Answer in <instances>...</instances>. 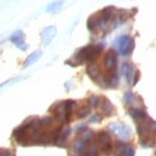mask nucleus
<instances>
[{
	"label": "nucleus",
	"mask_w": 156,
	"mask_h": 156,
	"mask_svg": "<svg viewBox=\"0 0 156 156\" xmlns=\"http://www.w3.org/2000/svg\"><path fill=\"white\" fill-rule=\"evenodd\" d=\"M103 44H98V45H88L85 46L83 48L80 49L78 53L75 54L73 59L70 60V64L72 62H76V64H82L85 61H93L95 60L97 57L101 54L103 51Z\"/></svg>",
	"instance_id": "obj_1"
},
{
	"label": "nucleus",
	"mask_w": 156,
	"mask_h": 156,
	"mask_svg": "<svg viewBox=\"0 0 156 156\" xmlns=\"http://www.w3.org/2000/svg\"><path fill=\"white\" fill-rule=\"evenodd\" d=\"M119 43V54L122 55V56H126V55H129L133 51L134 46H135V42L134 39L131 38L129 36H122L117 41Z\"/></svg>",
	"instance_id": "obj_2"
},
{
	"label": "nucleus",
	"mask_w": 156,
	"mask_h": 156,
	"mask_svg": "<svg viewBox=\"0 0 156 156\" xmlns=\"http://www.w3.org/2000/svg\"><path fill=\"white\" fill-rule=\"evenodd\" d=\"M103 63L108 72H113L117 66V56L113 50H109L103 58Z\"/></svg>",
	"instance_id": "obj_3"
},
{
	"label": "nucleus",
	"mask_w": 156,
	"mask_h": 156,
	"mask_svg": "<svg viewBox=\"0 0 156 156\" xmlns=\"http://www.w3.org/2000/svg\"><path fill=\"white\" fill-rule=\"evenodd\" d=\"M90 140L85 139L84 137H82L81 139L76 140L75 143L73 144V152L76 155H81L82 153L85 152V150L89 145Z\"/></svg>",
	"instance_id": "obj_4"
},
{
	"label": "nucleus",
	"mask_w": 156,
	"mask_h": 156,
	"mask_svg": "<svg viewBox=\"0 0 156 156\" xmlns=\"http://www.w3.org/2000/svg\"><path fill=\"white\" fill-rule=\"evenodd\" d=\"M129 114L134 119L136 122H142L148 119L147 113L145 110L143 109H138V108H129Z\"/></svg>",
	"instance_id": "obj_5"
},
{
	"label": "nucleus",
	"mask_w": 156,
	"mask_h": 156,
	"mask_svg": "<svg viewBox=\"0 0 156 156\" xmlns=\"http://www.w3.org/2000/svg\"><path fill=\"white\" fill-rule=\"evenodd\" d=\"M112 126V131L119 134V136L123 140H128L131 137V129L126 126Z\"/></svg>",
	"instance_id": "obj_6"
},
{
	"label": "nucleus",
	"mask_w": 156,
	"mask_h": 156,
	"mask_svg": "<svg viewBox=\"0 0 156 156\" xmlns=\"http://www.w3.org/2000/svg\"><path fill=\"white\" fill-rule=\"evenodd\" d=\"M122 73L126 76V81H128V82L131 81L132 79H133V76H135L133 67H132V66L129 62L122 63Z\"/></svg>",
	"instance_id": "obj_7"
},
{
	"label": "nucleus",
	"mask_w": 156,
	"mask_h": 156,
	"mask_svg": "<svg viewBox=\"0 0 156 156\" xmlns=\"http://www.w3.org/2000/svg\"><path fill=\"white\" fill-rule=\"evenodd\" d=\"M101 110L102 113L106 116H109L112 114L113 111V106L111 104V102L106 98H103V102L101 103Z\"/></svg>",
	"instance_id": "obj_8"
},
{
	"label": "nucleus",
	"mask_w": 156,
	"mask_h": 156,
	"mask_svg": "<svg viewBox=\"0 0 156 156\" xmlns=\"http://www.w3.org/2000/svg\"><path fill=\"white\" fill-rule=\"evenodd\" d=\"M87 73L89 75V76L91 79H93V80H97L98 76H99V73H100L98 66L95 63H91L90 66L87 67Z\"/></svg>",
	"instance_id": "obj_9"
},
{
	"label": "nucleus",
	"mask_w": 156,
	"mask_h": 156,
	"mask_svg": "<svg viewBox=\"0 0 156 156\" xmlns=\"http://www.w3.org/2000/svg\"><path fill=\"white\" fill-rule=\"evenodd\" d=\"M98 142L101 145H106V144L111 143V137L109 136V134H107L106 132H100L98 134Z\"/></svg>",
	"instance_id": "obj_10"
},
{
	"label": "nucleus",
	"mask_w": 156,
	"mask_h": 156,
	"mask_svg": "<svg viewBox=\"0 0 156 156\" xmlns=\"http://www.w3.org/2000/svg\"><path fill=\"white\" fill-rule=\"evenodd\" d=\"M108 85L113 88H115L117 85H119V76H117L116 73H111L109 76V78H108Z\"/></svg>",
	"instance_id": "obj_11"
},
{
	"label": "nucleus",
	"mask_w": 156,
	"mask_h": 156,
	"mask_svg": "<svg viewBox=\"0 0 156 156\" xmlns=\"http://www.w3.org/2000/svg\"><path fill=\"white\" fill-rule=\"evenodd\" d=\"M90 112V107L89 106H82L80 109L78 110V117L79 119H84L86 117Z\"/></svg>",
	"instance_id": "obj_12"
},
{
	"label": "nucleus",
	"mask_w": 156,
	"mask_h": 156,
	"mask_svg": "<svg viewBox=\"0 0 156 156\" xmlns=\"http://www.w3.org/2000/svg\"><path fill=\"white\" fill-rule=\"evenodd\" d=\"M100 100H101V98H100L99 96L92 95L89 98V104H90V106H92L94 108L98 107V105H99V103H100Z\"/></svg>",
	"instance_id": "obj_13"
},
{
	"label": "nucleus",
	"mask_w": 156,
	"mask_h": 156,
	"mask_svg": "<svg viewBox=\"0 0 156 156\" xmlns=\"http://www.w3.org/2000/svg\"><path fill=\"white\" fill-rule=\"evenodd\" d=\"M126 145L123 144L122 142H117L116 143V145H115V153H116V155L117 156H119V155H122L123 154V151H125V149H126Z\"/></svg>",
	"instance_id": "obj_14"
},
{
	"label": "nucleus",
	"mask_w": 156,
	"mask_h": 156,
	"mask_svg": "<svg viewBox=\"0 0 156 156\" xmlns=\"http://www.w3.org/2000/svg\"><path fill=\"white\" fill-rule=\"evenodd\" d=\"M101 151L104 153L105 155H110L113 151L112 144L110 143V144H106V145H103L101 147Z\"/></svg>",
	"instance_id": "obj_15"
},
{
	"label": "nucleus",
	"mask_w": 156,
	"mask_h": 156,
	"mask_svg": "<svg viewBox=\"0 0 156 156\" xmlns=\"http://www.w3.org/2000/svg\"><path fill=\"white\" fill-rule=\"evenodd\" d=\"M52 123L51 117H44V119H40V125L41 128H48V126Z\"/></svg>",
	"instance_id": "obj_16"
},
{
	"label": "nucleus",
	"mask_w": 156,
	"mask_h": 156,
	"mask_svg": "<svg viewBox=\"0 0 156 156\" xmlns=\"http://www.w3.org/2000/svg\"><path fill=\"white\" fill-rule=\"evenodd\" d=\"M142 146L145 147V148H151V147L155 146V141L152 139H149V138H146L142 142Z\"/></svg>",
	"instance_id": "obj_17"
},
{
	"label": "nucleus",
	"mask_w": 156,
	"mask_h": 156,
	"mask_svg": "<svg viewBox=\"0 0 156 156\" xmlns=\"http://www.w3.org/2000/svg\"><path fill=\"white\" fill-rule=\"evenodd\" d=\"M98 155V148L97 146L93 145V146H90L89 149L87 150V156H97Z\"/></svg>",
	"instance_id": "obj_18"
},
{
	"label": "nucleus",
	"mask_w": 156,
	"mask_h": 156,
	"mask_svg": "<svg viewBox=\"0 0 156 156\" xmlns=\"http://www.w3.org/2000/svg\"><path fill=\"white\" fill-rule=\"evenodd\" d=\"M122 156H135V149L131 146L126 147Z\"/></svg>",
	"instance_id": "obj_19"
},
{
	"label": "nucleus",
	"mask_w": 156,
	"mask_h": 156,
	"mask_svg": "<svg viewBox=\"0 0 156 156\" xmlns=\"http://www.w3.org/2000/svg\"><path fill=\"white\" fill-rule=\"evenodd\" d=\"M133 100H134V95L131 92H126L125 94V96H123V101L126 103H131Z\"/></svg>",
	"instance_id": "obj_20"
},
{
	"label": "nucleus",
	"mask_w": 156,
	"mask_h": 156,
	"mask_svg": "<svg viewBox=\"0 0 156 156\" xmlns=\"http://www.w3.org/2000/svg\"><path fill=\"white\" fill-rule=\"evenodd\" d=\"M100 122H101V116H100L99 114H95V115L91 116L90 122H92V123H99Z\"/></svg>",
	"instance_id": "obj_21"
},
{
	"label": "nucleus",
	"mask_w": 156,
	"mask_h": 156,
	"mask_svg": "<svg viewBox=\"0 0 156 156\" xmlns=\"http://www.w3.org/2000/svg\"><path fill=\"white\" fill-rule=\"evenodd\" d=\"M86 131H88V128H87V126H81L80 128L76 129V133H78L79 135H82V134H84Z\"/></svg>",
	"instance_id": "obj_22"
},
{
	"label": "nucleus",
	"mask_w": 156,
	"mask_h": 156,
	"mask_svg": "<svg viewBox=\"0 0 156 156\" xmlns=\"http://www.w3.org/2000/svg\"><path fill=\"white\" fill-rule=\"evenodd\" d=\"M1 156H5V155H1Z\"/></svg>",
	"instance_id": "obj_23"
}]
</instances>
